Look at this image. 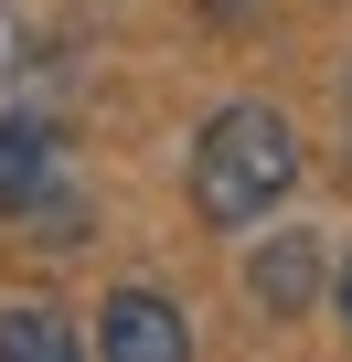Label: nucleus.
<instances>
[{
    "mask_svg": "<svg viewBox=\"0 0 352 362\" xmlns=\"http://www.w3.org/2000/svg\"><path fill=\"white\" fill-rule=\"evenodd\" d=\"M299 181V139L278 107H225L203 117V149H193V203L203 224H256L267 203H288Z\"/></svg>",
    "mask_w": 352,
    "mask_h": 362,
    "instance_id": "nucleus-1",
    "label": "nucleus"
},
{
    "mask_svg": "<svg viewBox=\"0 0 352 362\" xmlns=\"http://www.w3.org/2000/svg\"><path fill=\"white\" fill-rule=\"evenodd\" d=\"M96 351H107V362H182L193 330H182V309H171L160 288H118V298L96 309Z\"/></svg>",
    "mask_w": 352,
    "mask_h": 362,
    "instance_id": "nucleus-2",
    "label": "nucleus"
},
{
    "mask_svg": "<svg viewBox=\"0 0 352 362\" xmlns=\"http://www.w3.org/2000/svg\"><path fill=\"white\" fill-rule=\"evenodd\" d=\"M43 192H54V128L11 117L0 128V214H33Z\"/></svg>",
    "mask_w": 352,
    "mask_h": 362,
    "instance_id": "nucleus-3",
    "label": "nucleus"
},
{
    "mask_svg": "<svg viewBox=\"0 0 352 362\" xmlns=\"http://www.w3.org/2000/svg\"><path fill=\"white\" fill-rule=\"evenodd\" d=\"M310 288H320V245H310V235H288V245L256 256V298H267V309H299Z\"/></svg>",
    "mask_w": 352,
    "mask_h": 362,
    "instance_id": "nucleus-4",
    "label": "nucleus"
},
{
    "mask_svg": "<svg viewBox=\"0 0 352 362\" xmlns=\"http://www.w3.org/2000/svg\"><path fill=\"white\" fill-rule=\"evenodd\" d=\"M64 351H75V330H64L54 309H33V298L0 309V362H64Z\"/></svg>",
    "mask_w": 352,
    "mask_h": 362,
    "instance_id": "nucleus-5",
    "label": "nucleus"
},
{
    "mask_svg": "<svg viewBox=\"0 0 352 362\" xmlns=\"http://www.w3.org/2000/svg\"><path fill=\"white\" fill-rule=\"evenodd\" d=\"M341 320H352V267H341Z\"/></svg>",
    "mask_w": 352,
    "mask_h": 362,
    "instance_id": "nucleus-6",
    "label": "nucleus"
}]
</instances>
